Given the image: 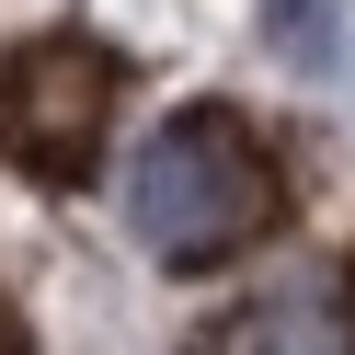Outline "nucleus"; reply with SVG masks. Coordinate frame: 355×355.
I'll list each match as a JSON object with an SVG mask.
<instances>
[{
  "label": "nucleus",
  "instance_id": "f257e3e1",
  "mask_svg": "<svg viewBox=\"0 0 355 355\" xmlns=\"http://www.w3.org/2000/svg\"><path fill=\"white\" fill-rule=\"evenodd\" d=\"M126 218H138V241L172 263V275L230 263L241 241L275 230V161H263V138L230 115V103H195V115H172L161 138L138 149Z\"/></svg>",
  "mask_w": 355,
  "mask_h": 355
},
{
  "label": "nucleus",
  "instance_id": "f03ea898",
  "mask_svg": "<svg viewBox=\"0 0 355 355\" xmlns=\"http://www.w3.org/2000/svg\"><path fill=\"white\" fill-rule=\"evenodd\" d=\"M115 115V58L92 35H35V46L0 58V149L35 172V184H80Z\"/></svg>",
  "mask_w": 355,
  "mask_h": 355
},
{
  "label": "nucleus",
  "instance_id": "7ed1b4c3",
  "mask_svg": "<svg viewBox=\"0 0 355 355\" xmlns=\"http://www.w3.org/2000/svg\"><path fill=\"white\" fill-rule=\"evenodd\" d=\"M230 355H355V321L321 286H286V298H252L230 321Z\"/></svg>",
  "mask_w": 355,
  "mask_h": 355
}]
</instances>
